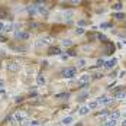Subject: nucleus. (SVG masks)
<instances>
[{
  "instance_id": "412c9836",
  "label": "nucleus",
  "mask_w": 126,
  "mask_h": 126,
  "mask_svg": "<svg viewBox=\"0 0 126 126\" xmlns=\"http://www.w3.org/2000/svg\"><path fill=\"white\" fill-rule=\"evenodd\" d=\"M20 126H30V123H29V119H28V117H25V119H23V122L20 123Z\"/></svg>"
},
{
  "instance_id": "9d476101",
  "label": "nucleus",
  "mask_w": 126,
  "mask_h": 126,
  "mask_svg": "<svg viewBox=\"0 0 126 126\" xmlns=\"http://www.w3.org/2000/svg\"><path fill=\"white\" fill-rule=\"evenodd\" d=\"M36 84H38V86H45V77H44L42 74H39V76L36 77Z\"/></svg>"
},
{
  "instance_id": "4468645a",
  "label": "nucleus",
  "mask_w": 126,
  "mask_h": 126,
  "mask_svg": "<svg viewBox=\"0 0 126 126\" xmlns=\"http://www.w3.org/2000/svg\"><path fill=\"white\" fill-rule=\"evenodd\" d=\"M115 99H117V100L125 99V93H123V91H116V93H115Z\"/></svg>"
},
{
  "instance_id": "7ed1b4c3",
  "label": "nucleus",
  "mask_w": 126,
  "mask_h": 126,
  "mask_svg": "<svg viewBox=\"0 0 126 126\" xmlns=\"http://www.w3.org/2000/svg\"><path fill=\"white\" fill-rule=\"evenodd\" d=\"M6 68L7 71H10V73H16V71H19V64L15 62V61H10L6 64Z\"/></svg>"
},
{
  "instance_id": "f257e3e1",
  "label": "nucleus",
  "mask_w": 126,
  "mask_h": 126,
  "mask_svg": "<svg viewBox=\"0 0 126 126\" xmlns=\"http://www.w3.org/2000/svg\"><path fill=\"white\" fill-rule=\"evenodd\" d=\"M76 74H77V68L76 67H70V68L64 70V73H62V76L65 78H73V77H76Z\"/></svg>"
},
{
  "instance_id": "b1692460",
  "label": "nucleus",
  "mask_w": 126,
  "mask_h": 126,
  "mask_svg": "<svg viewBox=\"0 0 126 126\" xmlns=\"http://www.w3.org/2000/svg\"><path fill=\"white\" fill-rule=\"evenodd\" d=\"M104 126H116V120H109Z\"/></svg>"
},
{
  "instance_id": "6e6552de",
  "label": "nucleus",
  "mask_w": 126,
  "mask_h": 126,
  "mask_svg": "<svg viewBox=\"0 0 126 126\" xmlns=\"http://www.w3.org/2000/svg\"><path fill=\"white\" fill-rule=\"evenodd\" d=\"M88 112H90V107H88V106H81L80 110H78V115H80V116H84V115H87Z\"/></svg>"
},
{
  "instance_id": "393cba45",
  "label": "nucleus",
  "mask_w": 126,
  "mask_h": 126,
  "mask_svg": "<svg viewBox=\"0 0 126 126\" xmlns=\"http://www.w3.org/2000/svg\"><path fill=\"white\" fill-rule=\"evenodd\" d=\"M87 96H88V93H87V91H84V93H81V96L78 97V100H83V99H86Z\"/></svg>"
},
{
  "instance_id": "a878e982",
  "label": "nucleus",
  "mask_w": 126,
  "mask_h": 126,
  "mask_svg": "<svg viewBox=\"0 0 126 126\" xmlns=\"http://www.w3.org/2000/svg\"><path fill=\"white\" fill-rule=\"evenodd\" d=\"M61 60L62 61H67L68 60V54H61Z\"/></svg>"
},
{
  "instance_id": "39448f33",
  "label": "nucleus",
  "mask_w": 126,
  "mask_h": 126,
  "mask_svg": "<svg viewBox=\"0 0 126 126\" xmlns=\"http://www.w3.org/2000/svg\"><path fill=\"white\" fill-rule=\"evenodd\" d=\"M112 101H113V99H109V97H106V96H103V97L97 99V103H99V106H101V104H110Z\"/></svg>"
},
{
  "instance_id": "0eeeda50",
  "label": "nucleus",
  "mask_w": 126,
  "mask_h": 126,
  "mask_svg": "<svg viewBox=\"0 0 126 126\" xmlns=\"http://www.w3.org/2000/svg\"><path fill=\"white\" fill-rule=\"evenodd\" d=\"M88 81H90V76H87V74H83V76L78 78V84H81V86L87 84Z\"/></svg>"
},
{
  "instance_id": "aec40b11",
  "label": "nucleus",
  "mask_w": 126,
  "mask_h": 126,
  "mask_svg": "<svg viewBox=\"0 0 126 126\" xmlns=\"http://www.w3.org/2000/svg\"><path fill=\"white\" fill-rule=\"evenodd\" d=\"M97 38H99L100 41H103V42L107 41V38H106V35H104V33H99V35H97Z\"/></svg>"
},
{
  "instance_id": "a211bd4d",
  "label": "nucleus",
  "mask_w": 126,
  "mask_h": 126,
  "mask_svg": "<svg viewBox=\"0 0 126 126\" xmlns=\"http://www.w3.org/2000/svg\"><path fill=\"white\" fill-rule=\"evenodd\" d=\"M109 116H110V119H112V120H117V117L120 116V113H119V112H113V113H112V115H109Z\"/></svg>"
},
{
  "instance_id": "f03ea898",
  "label": "nucleus",
  "mask_w": 126,
  "mask_h": 126,
  "mask_svg": "<svg viewBox=\"0 0 126 126\" xmlns=\"http://www.w3.org/2000/svg\"><path fill=\"white\" fill-rule=\"evenodd\" d=\"M49 42H51V39H49V38H39V39H36V41H35L33 46H35V48H39V46H45V45H48Z\"/></svg>"
},
{
  "instance_id": "9b49d317",
  "label": "nucleus",
  "mask_w": 126,
  "mask_h": 126,
  "mask_svg": "<svg viewBox=\"0 0 126 126\" xmlns=\"http://www.w3.org/2000/svg\"><path fill=\"white\" fill-rule=\"evenodd\" d=\"M71 17H73V12H71V10H68V12L64 13V20H65V22H70Z\"/></svg>"
},
{
  "instance_id": "2f4dec72",
  "label": "nucleus",
  "mask_w": 126,
  "mask_h": 126,
  "mask_svg": "<svg viewBox=\"0 0 126 126\" xmlns=\"http://www.w3.org/2000/svg\"><path fill=\"white\" fill-rule=\"evenodd\" d=\"M76 126H83V125H81V123H77V125H76Z\"/></svg>"
},
{
  "instance_id": "2eb2a0df",
  "label": "nucleus",
  "mask_w": 126,
  "mask_h": 126,
  "mask_svg": "<svg viewBox=\"0 0 126 126\" xmlns=\"http://www.w3.org/2000/svg\"><path fill=\"white\" fill-rule=\"evenodd\" d=\"M71 45H73V41H71V39H64V41H62V46L68 48V46H71Z\"/></svg>"
},
{
  "instance_id": "c756f323",
  "label": "nucleus",
  "mask_w": 126,
  "mask_h": 126,
  "mask_svg": "<svg viewBox=\"0 0 126 126\" xmlns=\"http://www.w3.org/2000/svg\"><path fill=\"white\" fill-rule=\"evenodd\" d=\"M126 76V73H125V71H122V73H119V77H125Z\"/></svg>"
},
{
  "instance_id": "f8f14e48",
  "label": "nucleus",
  "mask_w": 126,
  "mask_h": 126,
  "mask_svg": "<svg viewBox=\"0 0 126 126\" xmlns=\"http://www.w3.org/2000/svg\"><path fill=\"white\" fill-rule=\"evenodd\" d=\"M49 54H52V55H61V49L57 48V46H54V48H51Z\"/></svg>"
},
{
  "instance_id": "1a4fd4ad",
  "label": "nucleus",
  "mask_w": 126,
  "mask_h": 126,
  "mask_svg": "<svg viewBox=\"0 0 126 126\" xmlns=\"http://www.w3.org/2000/svg\"><path fill=\"white\" fill-rule=\"evenodd\" d=\"M73 122H74V117H73V116H67V117H64V119L61 120L62 125H71Z\"/></svg>"
},
{
  "instance_id": "cd10ccee",
  "label": "nucleus",
  "mask_w": 126,
  "mask_h": 126,
  "mask_svg": "<svg viewBox=\"0 0 126 126\" xmlns=\"http://www.w3.org/2000/svg\"><path fill=\"white\" fill-rule=\"evenodd\" d=\"M30 126H39V122H36V120H33V122H30Z\"/></svg>"
},
{
  "instance_id": "6ab92c4d",
  "label": "nucleus",
  "mask_w": 126,
  "mask_h": 126,
  "mask_svg": "<svg viewBox=\"0 0 126 126\" xmlns=\"http://www.w3.org/2000/svg\"><path fill=\"white\" fill-rule=\"evenodd\" d=\"M100 28H101V29H110V28H112V23L104 22V23H101V25H100Z\"/></svg>"
},
{
  "instance_id": "20e7f679",
  "label": "nucleus",
  "mask_w": 126,
  "mask_h": 126,
  "mask_svg": "<svg viewBox=\"0 0 126 126\" xmlns=\"http://www.w3.org/2000/svg\"><path fill=\"white\" fill-rule=\"evenodd\" d=\"M15 36H16L17 39L26 41V39H29V32H25V30H19V32H15Z\"/></svg>"
},
{
  "instance_id": "7c9ffc66",
  "label": "nucleus",
  "mask_w": 126,
  "mask_h": 126,
  "mask_svg": "<svg viewBox=\"0 0 126 126\" xmlns=\"http://www.w3.org/2000/svg\"><path fill=\"white\" fill-rule=\"evenodd\" d=\"M122 126H126V120H123V122H122Z\"/></svg>"
},
{
  "instance_id": "c85d7f7f",
  "label": "nucleus",
  "mask_w": 126,
  "mask_h": 126,
  "mask_svg": "<svg viewBox=\"0 0 126 126\" xmlns=\"http://www.w3.org/2000/svg\"><path fill=\"white\" fill-rule=\"evenodd\" d=\"M78 25H80V26H84V25H86V20H80Z\"/></svg>"
},
{
  "instance_id": "ddd939ff",
  "label": "nucleus",
  "mask_w": 126,
  "mask_h": 126,
  "mask_svg": "<svg viewBox=\"0 0 126 126\" xmlns=\"http://www.w3.org/2000/svg\"><path fill=\"white\" fill-rule=\"evenodd\" d=\"M122 7H123V3H122V2H117V3H115V5L112 6L113 10H122Z\"/></svg>"
},
{
  "instance_id": "473e14b6",
  "label": "nucleus",
  "mask_w": 126,
  "mask_h": 126,
  "mask_svg": "<svg viewBox=\"0 0 126 126\" xmlns=\"http://www.w3.org/2000/svg\"><path fill=\"white\" fill-rule=\"evenodd\" d=\"M125 116H126V113H125Z\"/></svg>"
},
{
  "instance_id": "5701e85b",
  "label": "nucleus",
  "mask_w": 126,
  "mask_h": 126,
  "mask_svg": "<svg viewBox=\"0 0 126 126\" xmlns=\"http://www.w3.org/2000/svg\"><path fill=\"white\" fill-rule=\"evenodd\" d=\"M104 64H106V62H104V60H97V62H96V65H97V67H103Z\"/></svg>"
},
{
  "instance_id": "4be33fe9",
  "label": "nucleus",
  "mask_w": 126,
  "mask_h": 126,
  "mask_svg": "<svg viewBox=\"0 0 126 126\" xmlns=\"http://www.w3.org/2000/svg\"><path fill=\"white\" fill-rule=\"evenodd\" d=\"M84 33V29L83 28H77L76 29V35H83Z\"/></svg>"
},
{
  "instance_id": "f3484780",
  "label": "nucleus",
  "mask_w": 126,
  "mask_h": 126,
  "mask_svg": "<svg viewBox=\"0 0 126 126\" xmlns=\"http://www.w3.org/2000/svg\"><path fill=\"white\" fill-rule=\"evenodd\" d=\"M115 17H116V19H119V20H122V19H125V13L117 12V13H115Z\"/></svg>"
},
{
  "instance_id": "dca6fc26",
  "label": "nucleus",
  "mask_w": 126,
  "mask_h": 126,
  "mask_svg": "<svg viewBox=\"0 0 126 126\" xmlns=\"http://www.w3.org/2000/svg\"><path fill=\"white\" fill-rule=\"evenodd\" d=\"M88 107H90V109H97V107H99L97 100H94V101H91V103H88Z\"/></svg>"
},
{
  "instance_id": "423d86ee",
  "label": "nucleus",
  "mask_w": 126,
  "mask_h": 126,
  "mask_svg": "<svg viewBox=\"0 0 126 126\" xmlns=\"http://www.w3.org/2000/svg\"><path fill=\"white\" fill-rule=\"evenodd\" d=\"M116 64H117V58H116V57H113V58H110L109 61H106L104 67H106V68H113Z\"/></svg>"
},
{
  "instance_id": "bb28decb",
  "label": "nucleus",
  "mask_w": 126,
  "mask_h": 126,
  "mask_svg": "<svg viewBox=\"0 0 126 126\" xmlns=\"http://www.w3.org/2000/svg\"><path fill=\"white\" fill-rule=\"evenodd\" d=\"M84 64H86V61H84V60H80V61H78V64H77V65H78V67H83V65H84Z\"/></svg>"
}]
</instances>
